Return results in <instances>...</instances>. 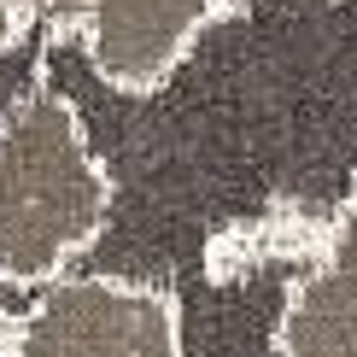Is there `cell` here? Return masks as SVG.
Wrapping results in <instances>:
<instances>
[{"label": "cell", "mask_w": 357, "mask_h": 357, "mask_svg": "<svg viewBox=\"0 0 357 357\" xmlns=\"http://www.w3.org/2000/svg\"><path fill=\"white\" fill-rule=\"evenodd\" d=\"M112 182L65 94L29 88L0 123V281L53 287L106 234Z\"/></svg>", "instance_id": "cell-1"}, {"label": "cell", "mask_w": 357, "mask_h": 357, "mask_svg": "<svg viewBox=\"0 0 357 357\" xmlns=\"http://www.w3.org/2000/svg\"><path fill=\"white\" fill-rule=\"evenodd\" d=\"M6 357H182L165 293L117 275H65L12 322Z\"/></svg>", "instance_id": "cell-2"}, {"label": "cell", "mask_w": 357, "mask_h": 357, "mask_svg": "<svg viewBox=\"0 0 357 357\" xmlns=\"http://www.w3.org/2000/svg\"><path fill=\"white\" fill-rule=\"evenodd\" d=\"M36 12L77 29L94 70L123 94H146L193 53L222 0H29Z\"/></svg>", "instance_id": "cell-3"}, {"label": "cell", "mask_w": 357, "mask_h": 357, "mask_svg": "<svg viewBox=\"0 0 357 357\" xmlns=\"http://www.w3.org/2000/svg\"><path fill=\"white\" fill-rule=\"evenodd\" d=\"M281 357H357V281L346 270H305L281 317Z\"/></svg>", "instance_id": "cell-4"}, {"label": "cell", "mask_w": 357, "mask_h": 357, "mask_svg": "<svg viewBox=\"0 0 357 357\" xmlns=\"http://www.w3.org/2000/svg\"><path fill=\"white\" fill-rule=\"evenodd\" d=\"M322 264H334V270H346V275L357 281V211H351V217L334 229V241H328V258H322Z\"/></svg>", "instance_id": "cell-5"}, {"label": "cell", "mask_w": 357, "mask_h": 357, "mask_svg": "<svg viewBox=\"0 0 357 357\" xmlns=\"http://www.w3.org/2000/svg\"><path fill=\"white\" fill-rule=\"evenodd\" d=\"M29 18H36V6H29V0H0V47H12V41L24 36Z\"/></svg>", "instance_id": "cell-6"}]
</instances>
